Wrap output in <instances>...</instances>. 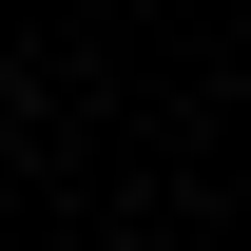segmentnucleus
Segmentation results:
<instances>
[{
	"instance_id": "nucleus-1",
	"label": "nucleus",
	"mask_w": 251,
	"mask_h": 251,
	"mask_svg": "<svg viewBox=\"0 0 251 251\" xmlns=\"http://www.w3.org/2000/svg\"><path fill=\"white\" fill-rule=\"evenodd\" d=\"M0 155H20V77H0Z\"/></svg>"
}]
</instances>
